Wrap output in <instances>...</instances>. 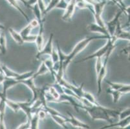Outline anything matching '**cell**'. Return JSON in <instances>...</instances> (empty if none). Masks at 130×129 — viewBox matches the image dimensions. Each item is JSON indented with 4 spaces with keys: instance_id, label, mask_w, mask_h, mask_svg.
<instances>
[{
    "instance_id": "cell-31",
    "label": "cell",
    "mask_w": 130,
    "mask_h": 129,
    "mask_svg": "<svg viewBox=\"0 0 130 129\" xmlns=\"http://www.w3.org/2000/svg\"><path fill=\"white\" fill-rule=\"evenodd\" d=\"M106 83L108 84L111 89L115 90H118L120 89L124 85V84L123 83H115L111 82L110 81H106Z\"/></svg>"
},
{
    "instance_id": "cell-26",
    "label": "cell",
    "mask_w": 130,
    "mask_h": 129,
    "mask_svg": "<svg viewBox=\"0 0 130 129\" xmlns=\"http://www.w3.org/2000/svg\"><path fill=\"white\" fill-rule=\"evenodd\" d=\"M7 2H9V3H10V4L11 5L12 7H14L15 9H17V10H18V11L20 12L21 13L22 15H23V17H24L27 20V21H28V22H29V21H30V20H29V17L27 16V15L25 14V12L23 11V10H22L21 8H20V5H19L18 3L17 2H16V0H7Z\"/></svg>"
},
{
    "instance_id": "cell-14",
    "label": "cell",
    "mask_w": 130,
    "mask_h": 129,
    "mask_svg": "<svg viewBox=\"0 0 130 129\" xmlns=\"http://www.w3.org/2000/svg\"><path fill=\"white\" fill-rule=\"evenodd\" d=\"M87 30L91 32H96V33H100V34H102L107 36L109 38H111V35H109L108 32L107 28H103V27H100L99 25H97L96 23H91L87 26Z\"/></svg>"
},
{
    "instance_id": "cell-9",
    "label": "cell",
    "mask_w": 130,
    "mask_h": 129,
    "mask_svg": "<svg viewBox=\"0 0 130 129\" xmlns=\"http://www.w3.org/2000/svg\"><path fill=\"white\" fill-rule=\"evenodd\" d=\"M53 37H54V34L53 33H51V34L50 35V37H49V40L47 41V43H46L45 45H43V48L41 50V51L38 52V54L36 56V60H40V58L42 56H47L49 55L51 56L52 53V50H53Z\"/></svg>"
},
{
    "instance_id": "cell-8",
    "label": "cell",
    "mask_w": 130,
    "mask_h": 129,
    "mask_svg": "<svg viewBox=\"0 0 130 129\" xmlns=\"http://www.w3.org/2000/svg\"><path fill=\"white\" fill-rule=\"evenodd\" d=\"M76 0H70L65 9L64 14L61 17L62 20L66 22H70L74 14L75 9L76 7Z\"/></svg>"
},
{
    "instance_id": "cell-10",
    "label": "cell",
    "mask_w": 130,
    "mask_h": 129,
    "mask_svg": "<svg viewBox=\"0 0 130 129\" xmlns=\"http://www.w3.org/2000/svg\"><path fill=\"white\" fill-rule=\"evenodd\" d=\"M123 13V10L122 9H119V11L117 12L114 18L112 20H111L110 21H109L107 23H106V27H107V29L108 30V32L109 34V35H111V37H112L114 34L115 31V29L117 28V26L118 23L120 21V17L121 14Z\"/></svg>"
},
{
    "instance_id": "cell-17",
    "label": "cell",
    "mask_w": 130,
    "mask_h": 129,
    "mask_svg": "<svg viewBox=\"0 0 130 129\" xmlns=\"http://www.w3.org/2000/svg\"><path fill=\"white\" fill-rule=\"evenodd\" d=\"M1 67H2V72H3L5 76L7 77V78L15 79L20 82V74H18V73L16 72L15 71H13L12 70L10 69L9 67L3 65V64H1Z\"/></svg>"
},
{
    "instance_id": "cell-18",
    "label": "cell",
    "mask_w": 130,
    "mask_h": 129,
    "mask_svg": "<svg viewBox=\"0 0 130 129\" xmlns=\"http://www.w3.org/2000/svg\"><path fill=\"white\" fill-rule=\"evenodd\" d=\"M19 106H20V109L24 112L26 116H27V119H30L32 116V111L31 103L30 102H18Z\"/></svg>"
},
{
    "instance_id": "cell-19",
    "label": "cell",
    "mask_w": 130,
    "mask_h": 129,
    "mask_svg": "<svg viewBox=\"0 0 130 129\" xmlns=\"http://www.w3.org/2000/svg\"><path fill=\"white\" fill-rule=\"evenodd\" d=\"M9 32L10 34L11 35L12 38H13V40L17 43L19 45H22L25 43V41L23 40V38L22 37V35H20V33L16 32V30H14L13 28H9Z\"/></svg>"
},
{
    "instance_id": "cell-35",
    "label": "cell",
    "mask_w": 130,
    "mask_h": 129,
    "mask_svg": "<svg viewBox=\"0 0 130 129\" xmlns=\"http://www.w3.org/2000/svg\"><path fill=\"white\" fill-rule=\"evenodd\" d=\"M47 112L43 110V108H40L38 111V115L39 119L40 120H43L47 117Z\"/></svg>"
},
{
    "instance_id": "cell-20",
    "label": "cell",
    "mask_w": 130,
    "mask_h": 129,
    "mask_svg": "<svg viewBox=\"0 0 130 129\" xmlns=\"http://www.w3.org/2000/svg\"><path fill=\"white\" fill-rule=\"evenodd\" d=\"M52 119L55 121L57 124L63 128H69L67 126V118L65 116H61L58 115H50Z\"/></svg>"
},
{
    "instance_id": "cell-38",
    "label": "cell",
    "mask_w": 130,
    "mask_h": 129,
    "mask_svg": "<svg viewBox=\"0 0 130 129\" xmlns=\"http://www.w3.org/2000/svg\"><path fill=\"white\" fill-rule=\"evenodd\" d=\"M18 1H20V2H22V3H23L24 5H25L26 7H27V1H25V0H18Z\"/></svg>"
},
{
    "instance_id": "cell-3",
    "label": "cell",
    "mask_w": 130,
    "mask_h": 129,
    "mask_svg": "<svg viewBox=\"0 0 130 129\" xmlns=\"http://www.w3.org/2000/svg\"><path fill=\"white\" fill-rule=\"evenodd\" d=\"M117 47V45L114 44L112 45L110 48H109V50L107 51V52L102 56V61H103V64L102 66L101 69L99 71V74H97V86H98V92L97 95L100 96L102 92V81L106 77V73H107V63H108V60L109 57H110L111 54L112 52L113 51V50L115 48Z\"/></svg>"
},
{
    "instance_id": "cell-29",
    "label": "cell",
    "mask_w": 130,
    "mask_h": 129,
    "mask_svg": "<svg viewBox=\"0 0 130 129\" xmlns=\"http://www.w3.org/2000/svg\"><path fill=\"white\" fill-rule=\"evenodd\" d=\"M82 98H84L85 99H87V101H89V102H90L91 103L93 104V105H99V103H98L97 101H96V100L94 96H93L92 94H91V93H89V92L84 91L83 97H82Z\"/></svg>"
},
{
    "instance_id": "cell-36",
    "label": "cell",
    "mask_w": 130,
    "mask_h": 129,
    "mask_svg": "<svg viewBox=\"0 0 130 129\" xmlns=\"http://www.w3.org/2000/svg\"><path fill=\"white\" fill-rule=\"evenodd\" d=\"M18 129H29L30 128V121L29 119H27V122L22 123V125H20L17 128Z\"/></svg>"
},
{
    "instance_id": "cell-11",
    "label": "cell",
    "mask_w": 130,
    "mask_h": 129,
    "mask_svg": "<svg viewBox=\"0 0 130 129\" xmlns=\"http://www.w3.org/2000/svg\"><path fill=\"white\" fill-rule=\"evenodd\" d=\"M7 99L6 96L3 95L2 92H0V129H5V114L6 99Z\"/></svg>"
},
{
    "instance_id": "cell-25",
    "label": "cell",
    "mask_w": 130,
    "mask_h": 129,
    "mask_svg": "<svg viewBox=\"0 0 130 129\" xmlns=\"http://www.w3.org/2000/svg\"><path fill=\"white\" fill-rule=\"evenodd\" d=\"M29 121H30V128L31 129L38 128V125H39V121H40V119H39L38 115V112L35 114H33L31 118L29 119Z\"/></svg>"
},
{
    "instance_id": "cell-33",
    "label": "cell",
    "mask_w": 130,
    "mask_h": 129,
    "mask_svg": "<svg viewBox=\"0 0 130 129\" xmlns=\"http://www.w3.org/2000/svg\"><path fill=\"white\" fill-rule=\"evenodd\" d=\"M103 64V61H102V57H98L96 58V65H95V70L96 74L97 75L99 74V71L101 69L102 66Z\"/></svg>"
},
{
    "instance_id": "cell-32",
    "label": "cell",
    "mask_w": 130,
    "mask_h": 129,
    "mask_svg": "<svg viewBox=\"0 0 130 129\" xmlns=\"http://www.w3.org/2000/svg\"><path fill=\"white\" fill-rule=\"evenodd\" d=\"M50 56H51V59L53 63L59 62V55H58V53L57 49L55 50V48H54V47L53 48L52 53L51 54Z\"/></svg>"
},
{
    "instance_id": "cell-37",
    "label": "cell",
    "mask_w": 130,
    "mask_h": 129,
    "mask_svg": "<svg viewBox=\"0 0 130 129\" xmlns=\"http://www.w3.org/2000/svg\"><path fill=\"white\" fill-rule=\"evenodd\" d=\"M5 76H4L3 73L0 72V84H2L3 80H5Z\"/></svg>"
},
{
    "instance_id": "cell-7",
    "label": "cell",
    "mask_w": 130,
    "mask_h": 129,
    "mask_svg": "<svg viewBox=\"0 0 130 129\" xmlns=\"http://www.w3.org/2000/svg\"><path fill=\"white\" fill-rule=\"evenodd\" d=\"M34 80H35V78H33V77L32 76L31 78H29V79H27V80H23V81H22V82H21L22 83L27 85V87H29V88L31 90L32 92L33 98L32 101L30 102L31 104L33 102H35L36 99H38L39 96H40V93H41V91H42V88H37V87H36V85L34 83Z\"/></svg>"
},
{
    "instance_id": "cell-1",
    "label": "cell",
    "mask_w": 130,
    "mask_h": 129,
    "mask_svg": "<svg viewBox=\"0 0 130 129\" xmlns=\"http://www.w3.org/2000/svg\"><path fill=\"white\" fill-rule=\"evenodd\" d=\"M111 38H109L106 35H99V36H92V37H87L86 38L84 39L83 40L80 41V42H78L77 44L75 45V47H74L73 50H72L70 54L66 55L65 54H63V52L61 51V48H60V43H58V41H56L57 43V51L59 55V61H60V68L59 70V72L60 71V72H61L63 71V74H66V70L67 68L68 67L69 65L70 64V63L71 62L72 60L75 58L76 55H77L78 53H80V52L82 51L86 47L89 45V43L91 42V41L94 40H99V39H109Z\"/></svg>"
},
{
    "instance_id": "cell-39",
    "label": "cell",
    "mask_w": 130,
    "mask_h": 129,
    "mask_svg": "<svg viewBox=\"0 0 130 129\" xmlns=\"http://www.w3.org/2000/svg\"><path fill=\"white\" fill-rule=\"evenodd\" d=\"M5 27L0 23V30H5Z\"/></svg>"
},
{
    "instance_id": "cell-24",
    "label": "cell",
    "mask_w": 130,
    "mask_h": 129,
    "mask_svg": "<svg viewBox=\"0 0 130 129\" xmlns=\"http://www.w3.org/2000/svg\"><path fill=\"white\" fill-rule=\"evenodd\" d=\"M0 51L2 54H5L7 52V40L3 32L0 33Z\"/></svg>"
},
{
    "instance_id": "cell-15",
    "label": "cell",
    "mask_w": 130,
    "mask_h": 129,
    "mask_svg": "<svg viewBox=\"0 0 130 129\" xmlns=\"http://www.w3.org/2000/svg\"><path fill=\"white\" fill-rule=\"evenodd\" d=\"M129 123H130V116L127 117L125 119H121L119 120V121L116 123H110L109 125H106V126L102 127L101 128L105 129V128H110L113 127H120L122 128H124L127 127V126H129Z\"/></svg>"
},
{
    "instance_id": "cell-21",
    "label": "cell",
    "mask_w": 130,
    "mask_h": 129,
    "mask_svg": "<svg viewBox=\"0 0 130 129\" xmlns=\"http://www.w3.org/2000/svg\"><path fill=\"white\" fill-rule=\"evenodd\" d=\"M47 91L49 93V94L51 96V97L53 98V99H54V101L55 102H59V101H60L61 94H60V92L57 90V89L53 85H48Z\"/></svg>"
},
{
    "instance_id": "cell-27",
    "label": "cell",
    "mask_w": 130,
    "mask_h": 129,
    "mask_svg": "<svg viewBox=\"0 0 130 129\" xmlns=\"http://www.w3.org/2000/svg\"><path fill=\"white\" fill-rule=\"evenodd\" d=\"M107 92L109 93V94H110L112 96L113 99V102H114L115 103H117L118 101H119V99H120L122 95V94L121 92L119 90H115L111 89L110 88H109V89H107Z\"/></svg>"
},
{
    "instance_id": "cell-12",
    "label": "cell",
    "mask_w": 130,
    "mask_h": 129,
    "mask_svg": "<svg viewBox=\"0 0 130 129\" xmlns=\"http://www.w3.org/2000/svg\"><path fill=\"white\" fill-rule=\"evenodd\" d=\"M44 22L45 20L42 21L40 23H39V32L38 34L36 35V39L35 40V42L36 43V47L38 48V51H41L43 47V31H44Z\"/></svg>"
},
{
    "instance_id": "cell-5",
    "label": "cell",
    "mask_w": 130,
    "mask_h": 129,
    "mask_svg": "<svg viewBox=\"0 0 130 129\" xmlns=\"http://www.w3.org/2000/svg\"><path fill=\"white\" fill-rule=\"evenodd\" d=\"M39 27V22L36 19L31 20L29 21V23L23 28L20 32V35H22L25 42H35L36 35H30V32L33 28Z\"/></svg>"
},
{
    "instance_id": "cell-40",
    "label": "cell",
    "mask_w": 130,
    "mask_h": 129,
    "mask_svg": "<svg viewBox=\"0 0 130 129\" xmlns=\"http://www.w3.org/2000/svg\"><path fill=\"white\" fill-rule=\"evenodd\" d=\"M0 72H2V67H1V63H0Z\"/></svg>"
},
{
    "instance_id": "cell-2",
    "label": "cell",
    "mask_w": 130,
    "mask_h": 129,
    "mask_svg": "<svg viewBox=\"0 0 130 129\" xmlns=\"http://www.w3.org/2000/svg\"><path fill=\"white\" fill-rule=\"evenodd\" d=\"M82 110L86 111L93 120H104L109 124L112 123V118H117L120 113V109H112L102 106L92 105L91 106H84Z\"/></svg>"
},
{
    "instance_id": "cell-23",
    "label": "cell",
    "mask_w": 130,
    "mask_h": 129,
    "mask_svg": "<svg viewBox=\"0 0 130 129\" xmlns=\"http://www.w3.org/2000/svg\"><path fill=\"white\" fill-rule=\"evenodd\" d=\"M47 72H49V70L48 69V68L47 67V66L45 65V64L43 61H42V64H41V65L40 66L39 68L38 69V70L36 71V72H35L34 74H33L32 77L33 78H36L38 76L41 75H43V74H46Z\"/></svg>"
},
{
    "instance_id": "cell-30",
    "label": "cell",
    "mask_w": 130,
    "mask_h": 129,
    "mask_svg": "<svg viewBox=\"0 0 130 129\" xmlns=\"http://www.w3.org/2000/svg\"><path fill=\"white\" fill-rule=\"evenodd\" d=\"M130 116V108L129 107V108H126L125 109L121 110L119 114V116H118V118H119V120H121V119H125L127 117Z\"/></svg>"
},
{
    "instance_id": "cell-16",
    "label": "cell",
    "mask_w": 130,
    "mask_h": 129,
    "mask_svg": "<svg viewBox=\"0 0 130 129\" xmlns=\"http://www.w3.org/2000/svg\"><path fill=\"white\" fill-rule=\"evenodd\" d=\"M19 83L20 82L15 80V79L5 77V80H3V83H2V84H3V92H2V94H3V95L7 96V92L8 90L11 88V87H12L13 86L16 85V84Z\"/></svg>"
},
{
    "instance_id": "cell-13",
    "label": "cell",
    "mask_w": 130,
    "mask_h": 129,
    "mask_svg": "<svg viewBox=\"0 0 130 129\" xmlns=\"http://www.w3.org/2000/svg\"><path fill=\"white\" fill-rule=\"evenodd\" d=\"M67 114H68V116L69 117V118H67V123H69L74 128L84 129L90 128V126L89 125H88L87 124H86L85 123L82 122V121L79 120L78 119H77L74 116H73L69 111H67Z\"/></svg>"
},
{
    "instance_id": "cell-4",
    "label": "cell",
    "mask_w": 130,
    "mask_h": 129,
    "mask_svg": "<svg viewBox=\"0 0 130 129\" xmlns=\"http://www.w3.org/2000/svg\"><path fill=\"white\" fill-rule=\"evenodd\" d=\"M107 0H102L101 2H95L93 5V9H94V12L93 14L95 19L96 23L100 27L106 28H107V27H106V23L102 18V14L103 12L104 8L107 4Z\"/></svg>"
},
{
    "instance_id": "cell-6",
    "label": "cell",
    "mask_w": 130,
    "mask_h": 129,
    "mask_svg": "<svg viewBox=\"0 0 130 129\" xmlns=\"http://www.w3.org/2000/svg\"><path fill=\"white\" fill-rule=\"evenodd\" d=\"M117 41V40L114 38L111 37V38L108 39L107 40V42L106 43V44L103 47H102L101 48L97 50L96 52H95L94 53H93L91 55L89 56L86 57L85 58L82 59V60L78 61H76V63H81L84 62V61H86L89 60H92L93 58H98V57H102L109 50V48H110L112 45H113L114 44H115V42Z\"/></svg>"
},
{
    "instance_id": "cell-28",
    "label": "cell",
    "mask_w": 130,
    "mask_h": 129,
    "mask_svg": "<svg viewBox=\"0 0 130 129\" xmlns=\"http://www.w3.org/2000/svg\"><path fill=\"white\" fill-rule=\"evenodd\" d=\"M6 104H7V106H9V108H11L16 113H17L20 110L18 102H15V101H12V100H9V99H6Z\"/></svg>"
},
{
    "instance_id": "cell-34",
    "label": "cell",
    "mask_w": 130,
    "mask_h": 129,
    "mask_svg": "<svg viewBox=\"0 0 130 129\" xmlns=\"http://www.w3.org/2000/svg\"><path fill=\"white\" fill-rule=\"evenodd\" d=\"M69 1H68V0H60V2L56 4V5L55 6L54 8L65 10L68 3H69Z\"/></svg>"
},
{
    "instance_id": "cell-22",
    "label": "cell",
    "mask_w": 130,
    "mask_h": 129,
    "mask_svg": "<svg viewBox=\"0 0 130 129\" xmlns=\"http://www.w3.org/2000/svg\"><path fill=\"white\" fill-rule=\"evenodd\" d=\"M30 9L32 10L33 13H34V15L36 17V20L38 21L39 23H40L41 21H43V20H45L44 17H42V13L40 10V8H39L38 5L37 3L36 4H35L33 6H32Z\"/></svg>"
}]
</instances>
